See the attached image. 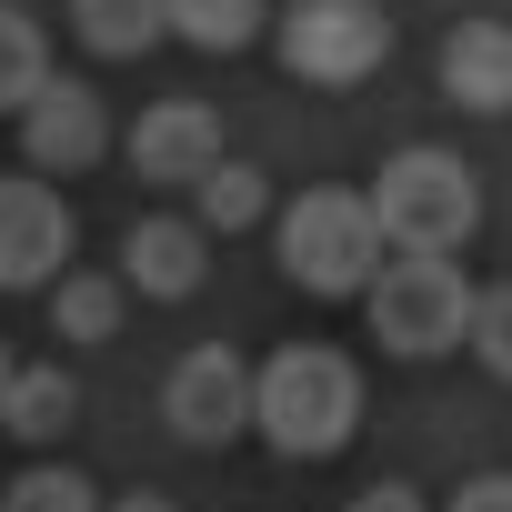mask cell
I'll list each match as a JSON object with an SVG mask.
<instances>
[{
    "label": "cell",
    "mask_w": 512,
    "mask_h": 512,
    "mask_svg": "<svg viewBox=\"0 0 512 512\" xmlns=\"http://www.w3.org/2000/svg\"><path fill=\"white\" fill-rule=\"evenodd\" d=\"M161 412H171L181 442H231L251 422V362L231 342H191L171 362V382H161Z\"/></svg>",
    "instance_id": "obj_7"
},
{
    "label": "cell",
    "mask_w": 512,
    "mask_h": 512,
    "mask_svg": "<svg viewBox=\"0 0 512 512\" xmlns=\"http://www.w3.org/2000/svg\"><path fill=\"white\" fill-rule=\"evenodd\" d=\"M101 151H111V111H101V91H81V81H41L31 111H21V161H31V181H41V171H91Z\"/></svg>",
    "instance_id": "obj_8"
},
{
    "label": "cell",
    "mask_w": 512,
    "mask_h": 512,
    "mask_svg": "<svg viewBox=\"0 0 512 512\" xmlns=\"http://www.w3.org/2000/svg\"><path fill=\"white\" fill-rule=\"evenodd\" d=\"M11 372H21V362H11V352H0V402H11Z\"/></svg>",
    "instance_id": "obj_23"
},
{
    "label": "cell",
    "mask_w": 512,
    "mask_h": 512,
    "mask_svg": "<svg viewBox=\"0 0 512 512\" xmlns=\"http://www.w3.org/2000/svg\"><path fill=\"white\" fill-rule=\"evenodd\" d=\"M191 191H201V211H191L201 231H251V221L272 211V171H262V161H231V151H221Z\"/></svg>",
    "instance_id": "obj_13"
},
{
    "label": "cell",
    "mask_w": 512,
    "mask_h": 512,
    "mask_svg": "<svg viewBox=\"0 0 512 512\" xmlns=\"http://www.w3.org/2000/svg\"><path fill=\"white\" fill-rule=\"evenodd\" d=\"M251 432L292 462H322L362 432V372L332 342H282L262 372H251Z\"/></svg>",
    "instance_id": "obj_1"
},
{
    "label": "cell",
    "mask_w": 512,
    "mask_h": 512,
    "mask_svg": "<svg viewBox=\"0 0 512 512\" xmlns=\"http://www.w3.org/2000/svg\"><path fill=\"white\" fill-rule=\"evenodd\" d=\"M71 31H81V51L131 61V51L161 41V0H71Z\"/></svg>",
    "instance_id": "obj_15"
},
{
    "label": "cell",
    "mask_w": 512,
    "mask_h": 512,
    "mask_svg": "<svg viewBox=\"0 0 512 512\" xmlns=\"http://www.w3.org/2000/svg\"><path fill=\"white\" fill-rule=\"evenodd\" d=\"M272 0H161V31H181L191 51H241L251 31H262Z\"/></svg>",
    "instance_id": "obj_16"
},
{
    "label": "cell",
    "mask_w": 512,
    "mask_h": 512,
    "mask_svg": "<svg viewBox=\"0 0 512 512\" xmlns=\"http://www.w3.org/2000/svg\"><path fill=\"white\" fill-rule=\"evenodd\" d=\"M392 61V11L382 0H292L282 11V71L312 91H352Z\"/></svg>",
    "instance_id": "obj_5"
},
{
    "label": "cell",
    "mask_w": 512,
    "mask_h": 512,
    "mask_svg": "<svg viewBox=\"0 0 512 512\" xmlns=\"http://www.w3.org/2000/svg\"><path fill=\"white\" fill-rule=\"evenodd\" d=\"M382 272V221L362 191H302L282 211V282L312 292V302H342V292H372Z\"/></svg>",
    "instance_id": "obj_2"
},
{
    "label": "cell",
    "mask_w": 512,
    "mask_h": 512,
    "mask_svg": "<svg viewBox=\"0 0 512 512\" xmlns=\"http://www.w3.org/2000/svg\"><path fill=\"white\" fill-rule=\"evenodd\" d=\"M352 512H422V492L412 482H372V492H352Z\"/></svg>",
    "instance_id": "obj_21"
},
{
    "label": "cell",
    "mask_w": 512,
    "mask_h": 512,
    "mask_svg": "<svg viewBox=\"0 0 512 512\" xmlns=\"http://www.w3.org/2000/svg\"><path fill=\"white\" fill-rule=\"evenodd\" d=\"M51 81V51H41V21L0 0V111H31V91Z\"/></svg>",
    "instance_id": "obj_18"
},
{
    "label": "cell",
    "mask_w": 512,
    "mask_h": 512,
    "mask_svg": "<svg viewBox=\"0 0 512 512\" xmlns=\"http://www.w3.org/2000/svg\"><path fill=\"white\" fill-rule=\"evenodd\" d=\"M472 352H482V372H492V382H512V282L472 292Z\"/></svg>",
    "instance_id": "obj_19"
},
{
    "label": "cell",
    "mask_w": 512,
    "mask_h": 512,
    "mask_svg": "<svg viewBox=\"0 0 512 512\" xmlns=\"http://www.w3.org/2000/svg\"><path fill=\"white\" fill-rule=\"evenodd\" d=\"M71 201L51 181H0V292H51L71 272Z\"/></svg>",
    "instance_id": "obj_6"
},
{
    "label": "cell",
    "mask_w": 512,
    "mask_h": 512,
    "mask_svg": "<svg viewBox=\"0 0 512 512\" xmlns=\"http://www.w3.org/2000/svg\"><path fill=\"white\" fill-rule=\"evenodd\" d=\"M121 302H131L121 272H61L51 282V332L61 342H111L121 332Z\"/></svg>",
    "instance_id": "obj_14"
},
{
    "label": "cell",
    "mask_w": 512,
    "mask_h": 512,
    "mask_svg": "<svg viewBox=\"0 0 512 512\" xmlns=\"http://www.w3.org/2000/svg\"><path fill=\"white\" fill-rule=\"evenodd\" d=\"M201 272H211V231H201V221L161 211V221H131V231H121V292H141V302H191Z\"/></svg>",
    "instance_id": "obj_9"
},
{
    "label": "cell",
    "mask_w": 512,
    "mask_h": 512,
    "mask_svg": "<svg viewBox=\"0 0 512 512\" xmlns=\"http://www.w3.org/2000/svg\"><path fill=\"white\" fill-rule=\"evenodd\" d=\"M0 512H101V482L71 462H31V472L0 482Z\"/></svg>",
    "instance_id": "obj_17"
},
{
    "label": "cell",
    "mask_w": 512,
    "mask_h": 512,
    "mask_svg": "<svg viewBox=\"0 0 512 512\" xmlns=\"http://www.w3.org/2000/svg\"><path fill=\"white\" fill-rule=\"evenodd\" d=\"M362 201H372L392 251H442V262H452V241H472V221H482V181L452 151H392Z\"/></svg>",
    "instance_id": "obj_3"
},
{
    "label": "cell",
    "mask_w": 512,
    "mask_h": 512,
    "mask_svg": "<svg viewBox=\"0 0 512 512\" xmlns=\"http://www.w3.org/2000/svg\"><path fill=\"white\" fill-rule=\"evenodd\" d=\"M211 161H221V121L201 101H151L131 121V171L141 181H201Z\"/></svg>",
    "instance_id": "obj_10"
},
{
    "label": "cell",
    "mask_w": 512,
    "mask_h": 512,
    "mask_svg": "<svg viewBox=\"0 0 512 512\" xmlns=\"http://www.w3.org/2000/svg\"><path fill=\"white\" fill-rule=\"evenodd\" d=\"M111 512H181V502H171V492H121Z\"/></svg>",
    "instance_id": "obj_22"
},
{
    "label": "cell",
    "mask_w": 512,
    "mask_h": 512,
    "mask_svg": "<svg viewBox=\"0 0 512 512\" xmlns=\"http://www.w3.org/2000/svg\"><path fill=\"white\" fill-rule=\"evenodd\" d=\"M442 512H512V472H472V482H462Z\"/></svg>",
    "instance_id": "obj_20"
},
{
    "label": "cell",
    "mask_w": 512,
    "mask_h": 512,
    "mask_svg": "<svg viewBox=\"0 0 512 512\" xmlns=\"http://www.w3.org/2000/svg\"><path fill=\"white\" fill-rule=\"evenodd\" d=\"M442 101L462 111H512V31L502 21H462L442 41Z\"/></svg>",
    "instance_id": "obj_11"
},
{
    "label": "cell",
    "mask_w": 512,
    "mask_h": 512,
    "mask_svg": "<svg viewBox=\"0 0 512 512\" xmlns=\"http://www.w3.org/2000/svg\"><path fill=\"white\" fill-rule=\"evenodd\" d=\"M362 312H372V342L402 352V362H432V352L472 342V282L442 262V251H402V262H382L372 292H362Z\"/></svg>",
    "instance_id": "obj_4"
},
{
    "label": "cell",
    "mask_w": 512,
    "mask_h": 512,
    "mask_svg": "<svg viewBox=\"0 0 512 512\" xmlns=\"http://www.w3.org/2000/svg\"><path fill=\"white\" fill-rule=\"evenodd\" d=\"M71 422H81V382L61 362H21L11 402H0V432H11V442H61Z\"/></svg>",
    "instance_id": "obj_12"
}]
</instances>
